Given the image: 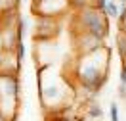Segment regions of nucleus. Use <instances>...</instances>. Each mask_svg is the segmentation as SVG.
I'll list each match as a JSON object with an SVG mask.
<instances>
[{
  "instance_id": "obj_4",
  "label": "nucleus",
  "mask_w": 126,
  "mask_h": 121,
  "mask_svg": "<svg viewBox=\"0 0 126 121\" xmlns=\"http://www.w3.org/2000/svg\"><path fill=\"white\" fill-rule=\"evenodd\" d=\"M99 8L105 16L109 17H118L120 16V10H118V4L115 0H99Z\"/></svg>"
},
{
  "instance_id": "obj_2",
  "label": "nucleus",
  "mask_w": 126,
  "mask_h": 121,
  "mask_svg": "<svg viewBox=\"0 0 126 121\" xmlns=\"http://www.w3.org/2000/svg\"><path fill=\"white\" fill-rule=\"evenodd\" d=\"M80 21L86 35H94L97 39H103L107 35V19L97 10H84L80 14Z\"/></svg>"
},
{
  "instance_id": "obj_8",
  "label": "nucleus",
  "mask_w": 126,
  "mask_h": 121,
  "mask_svg": "<svg viewBox=\"0 0 126 121\" xmlns=\"http://www.w3.org/2000/svg\"><path fill=\"white\" fill-rule=\"evenodd\" d=\"M23 56H25V44H23V42H19V44H17V58L23 60Z\"/></svg>"
},
{
  "instance_id": "obj_5",
  "label": "nucleus",
  "mask_w": 126,
  "mask_h": 121,
  "mask_svg": "<svg viewBox=\"0 0 126 121\" xmlns=\"http://www.w3.org/2000/svg\"><path fill=\"white\" fill-rule=\"evenodd\" d=\"M88 115H90V117H101L103 110L97 104H92V106H88Z\"/></svg>"
},
{
  "instance_id": "obj_6",
  "label": "nucleus",
  "mask_w": 126,
  "mask_h": 121,
  "mask_svg": "<svg viewBox=\"0 0 126 121\" xmlns=\"http://www.w3.org/2000/svg\"><path fill=\"white\" fill-rule=\"evenodd\" d=\"M109 115H111V121H118V104H117V102H111Z\"/></svg>"
},
{
  "instance_id": "obj_3",
  "label": "nucleus",
  "mask_w": 126,
  "mask_h": 121,
  "mask_svg": "<svg viewBox=\"0 0 126 121\" xmlns=\"http://www.w3.org/2000/svg\"><path fill=\"white\" fill-rule=\"evenodd\" d=\"M65 6V0H34V8L40 12V16L52 17Z\"/></svg>"
},
{
  "instance_id": "obj_9",
  "label": "nucleus",
  "mask_w": 126,
  "mask_h": 121,
  "mask_svg": "<svg viewBox=\"0 0 126 121\" xmlns=\"http://www.w3.org/2000/svg\"><path fill=\"white\" fill-rule=\"evenodd\" d=\"M19 2H27V0H19Z\"/></svg>"
},
{
  "instance_id": "obj_7",
  "label": "nucleus",
  "mask_w": 126,
  "mask_h": 121,
  "mask_svg": "<svg viewBox=\"0 0 126 121\" xmlns=\"http://www.w3.org/2000/svg\"><path fill=\"white\" fill-rule=\"evenodd\" d=\"M118 79H120V85L126 87V64L120 67V75H118Z\"/></svg>"
},
{
  "instance_id": "obj_1",
  "label": "nucleus",
  "mask_w": 126,
  "mask_h": 121,
  "mask_svg": "<svg viewBox=\"0 0 126 121\" xmlns=\"http://www.w3.org/2000/svg\"><path fill=\"white\" fill-rule=\"evenodd\" d=\"M107 58H103V60L97 58V62H94L95 50L84 54V58H82V62L79 65V77L82 79V83L86 85L88 89H99L103 83H105V64H107Z\"/></svg>"
}]
</instances>
